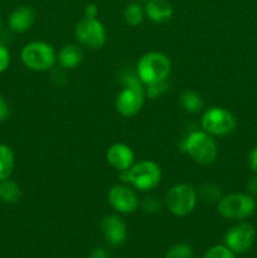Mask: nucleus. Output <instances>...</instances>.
I'll use <instances>...</instances> for the list:
<instances>
[{
	"instance_id": "nucleus-18",
	"label": "nucleus",
	"mask_w": 257,
	"mask_h": 258,
	"mask_svg": "<svg viewBox=\"0 0 257 258\" xmlns=\"http://www.w3.org/2000/svg\"><path fill=\"white\" fill-rule=\"evenodd\" d=\"M20 197H22V189L15 181L9 180V179L0 181V199L4 203H17Z\"/></svg>"
},
{
	"instance_id": "nucleus-1",
	"label": "nucleus",
	"mask_w": 257,
	"mask_h": 258,
	"mask_svg": "<svg viewBox=\"0 0 257 258\" xmlns=\"http://www.w3.org/2000/svg\"><path fill=\"white\" fill-rule=\"evenodd\" d=\"M121 180L130 184L139 191H150L161 181V169L155 161L143 160L134 164L127 170L120 171Z\"/></svg>"
},
{
	"instance_id": "nucleus-19",
	"label": "nucleus",
	"mask_w": 257,
	"mask_h": 258,
	"mask_svg": "<svg viewBox=\"0 0 257 258\" xmlns=\"http://www.w3.org/2000/svg\"><path fill=\"white\" fill-rule=\"evenodd\" d=\"M123 19L130 27H138L145 19V10L139 3H130L123 10Z\"/></svg>"
},
{
	"instance_id": "nucleus-15",
	"label": "nucleus",
	"mask_w": 257,
	"mask_h": 258,
	"mask_svg": "<svg viewBox=\"0 0 257 258\" xmlns=\"http://www.w3.org/2000/svg\"><path fill=\"white\" fill-rule=\"evenodd\" d=\"M144 10L145 17L156 24L169 22L174 14L173 5L169 0H148Z\"/></svg>"
},
{
	"instance_id": "nucleus-13",
	"label": "nucleus",
	"mask_w": 257,
	"mask_h": 258,
	"mask_svg": "<svg viewBox=\"0 0 257 258\" xmlns=\"http://www.w3.org/2000/svg\"><path fill=\"white\" fill-rule=\"evenodd\" d=\"M106 160L115 170L123 171L130 169L135 161L133 149L122 143L113 144L106 153Z\"/></svg>"
},
{
	"instance_id": "nucleus-10",
	"label": "nucleus",
	"mask_w": 257,
	"mask_h": 258,
	"mask_svg": "<svg viewBox=\"0 0 257 258\" xmlns=\"http://www.w3.org/2000/svg\"><path fill=\"white\" fill-rule=\"evenodd\" d=\"M256 239V231L249 223H239L232 227L224 236V244L234 254L246 253L252 248Z\"/></svg>"
},
{
	"instance_id": "nucleus-9",
	"label": "nucleus",
	"mask_w": 257,
	"mask_h": 258,
	"mask_svg": "<svg viewBox=\"0 0 257 258\" xmlns=\"http://www.w3.org/2000/svg\"><path fill=\"white\" fill-rule=\"evenodd\" d=\"M75 37L81 45L88 49H100L107 39L105 25L97 18L83 17L75 28Z\"/></svg>"
},
{
	"instance_id": "nucleus-8",
	"label": "nucleus",
	"mask_w": 257,
	"mask_h": 258,
	"mask_svg": "<svg viewBox=\"0 0 257 258\" xmlns=\"http://www.w3.org/2000/svg\"><path fill=\"white\" fill-rule=\"evenodd\" d=\"M203 131L212 136H226L237 127V120L232 112L223 107H212L203 113L201 120Z\"/></svg>"
},
{
	"instance_id": "nucleus-12",
	"label": "nucleus",
	"mask_w": 257,
	"mask_h": 258,
	"mask_svg": "<svg viewBox=\"0 0 257 258\" xmlns=\"http://www.w3.org/2000/svg\"><path fill=\"white\" fill-rule=\"evenodd\" d=\"M103 237L111 246H121L127 239V228L122 219L116 214L103 217L101 222Z\"/></svg>"
},
{
	"instance_id": "nucleus-20",
	"label": "nucleus",
	"mask_w": 257,
	"mask_h": 258,
	"mask_svg": "<svg viewBox=\"0 0 257 258\" xmlns=\"http://www.w3.org/2000/svg\"><path fill=\"white\" fill-rule=\"evenodd\" d=\"M179 102H180L181 107L185 111L191 113H196L198 111L202 110L203 107V101H202V97L194 91H184L180 95V98H179Z\"/></svg>"
},
{
	"instance_id": "nucleus-24",
	"label": "nucleus",
	"mask_w": 257,
	"mask_h": 258,
	"mask_svg": "<svg viewBox=\"0 0 257 258\" xmlns=\"http://www.w3.org/2000/svg\"><path fill=\"white\" fill-rule=\"evenodd\" d=\"M166 90H168V82L166 81L159 83H153V85H146L145 96H148L151 100H155L159 96L165 93Z\"/></svg>"
},
{
	"instance_id": "nucleus-7",
	"label": "nucleus",
	"mask_w": 257,
	"mask_h": 258,
	"mask_svg": "<svg viewBox=\"0 0 257 258\" xmlns=\"http://www.w3.org/2000/svg\"><path fill=\"white\" fill-rule=\"evenodd\" d=\"M165 202L169 212L173 216L186 217L196 209L198 193L190 184H176L168 191Z\"/></svg>"
},
{
	"instance_id": "nucleus-11",
	"label": "nucleus",
	"mask_w": 257,
	"mask_h": 258,
	"mask_svg": "<svg viewBox=\"0 0 257 258\" xmlns=\"http://www.w3.org/2000/svg\"><path fill=\"white\" fill-rule=\"evenodd\" d=\"M108 204L121 214H131L139 208L140 201L133 188L125 184L113 185L107 194Z\"/></svg>"
},
{
	"instance_id": "nucleus-22",
	"label": "nucleus",
	"mask_w": 257,
	"mask_h": 258,
	"mask_svg": "<svg viewBox=\"0 0 257 258\" xmlns=\"http://www.w3.org/2000/svg\"><path fill=\"white\" fill-rule=\"evenodd\" d=\"M165 258H193V248L186 243H176L168 249Z\"/></svg>"
},
{
	"instance_id": "nucleus-30",
	"label": "nucleus",
	"mask_w": 257,
	"mask_h": 258,
	"mask_svg": "<svg viewBox=\"0 0 257 258\" xmlns=\"http://www.w3.org/2000/svg\"><path fill=\"white\" fill-rule=\"evenodd\" d=\"M248 165H249V169H251L254 174H257V146L251 151V153H249Z\"/></svg>"
},
{
	"instance_id": "nucleus-6",
	"label": "nucleus",
	"mask_w": 257,
	"mask_h": 258,
	"mask_svg": "<svg viewBox=\"0 0 257 258\" xmlns=\"http://www.w3.org/2000/svg\"><path fill=\"white\" fill-rule=\"evenodd\" d=\"M22 62L28 70L45 72L54 66L57 60L54 48L45 42H32L24 45L20 53Z\"/></svg>"
},
{
	"instance_id": "nucleus-3",
	"label": "nucleus",
	"mask_w": 257,
	"mask_h": 258,
	"mask_svg": "<svg viewBox=\"0 0 257 258\" xmlns=\"http://www.w3.org/2000/svg\"><path fill=\"white\" fill-rule=\"evenodd\" d=\"M171 72V62L161 52L145 53L138 63V77L144 85L164 82Z\"/></svg>"
},
{
	"instance_id": "nucleus-28",
	"label": "nucleus",
	"mask_w": 257,
	"mask_h": 258,
	"mask_svg": "<svg viewBox=\"0 0 257 258\" xmlns=\"http://www.w3.org/2000/svg\"><path fill=\"white\" fill-rule=\"evenodd\" d=\"M88 258H110V253L102 247H97V248H93L90 252Z\"/></svg>"
},
{
	"instance_id": "nucleus-31",
	"label": "nucleus",
	"mask_w": 257,
	"mask_h": 258,
	"mask_svg": "<svg viewBox=\"0 0 257 258\" xmlns=\"http://www.w3.org/2000/svg\"><path fill=\"white\" fill-rule=\"evenodd\" d=\"M247 190L251 196H257V175L252 176L248 181H247Z\"/></svg>"
},
{
	"instance_id": "nucleus-4",
	"label": "nucleus",
	"mask_w": 257,
	"mask_h": 258,
	"mask_svg": "<svg viewBox=\"0 0 257 258\" xmlns=\"http://www.w3.org/2000/svg\"><path fill=\"white\" fill-rule=\"evenodd\" d=\"M184 150L201 165H209L213 163L218 154V148L213 136L206 131H194L184 143Z\"/></svg>"
},
{
	"instance_id": "nucleus-16",
	"label": "nucleus",
	"mask_w": 257,
	"mask_h": 258,
	"mask_svg": "<svg viewBox=\"0 0 257 258\" xmlns=\"http://www.w3.org/2000/svg\"><path fill=\"white\" fill-rule=\"evenodd\" d=\"M58 63L65 70H73L81 64L83 59V52L78 45L67 44L58 52Z\"/></svg>"
},
{
	"instance_id": "nucleus-2",
	"label": "nucleus",
	"mask_w": 257,
	"mask_h": 258,
	"mask_svg": "<svg viewBox=\"0 0 257 258\" xmlns=\"http://www.w3.org/2000/svg\"><path fill=\"white\" fill-rule=\"evenodd\" d=\"M123 88L118 92L115 100V107L123 117H134L143 108L145 102V88L140 78L127 76L122 80Z\"/></svg>"
},
{
	"instance_id": "nucleus-5",
	"label": "nucleus",
	"mask_w": 257,
	"mask_h": 258,
	"mask_svg": "<svg viewBox=\"0 0 257 258\" xmlns=\"http://www.w3.org/2000/svg\"><path fill=\"white\" fill-rule=\"evenodd\" d=\"M256 209V202L251 194L232 193L221 197L217 203V211L219 216L226 219L242 221L253 214Z\"/></svg>"
},
{
	"instance_id": "nucleus-21",
	"label": "nucleus",
	"mask_w": 257,
	"mask_h": 258,
	"mask_svg": "<svg viewBox=\"0 0 257 258\" xmlns=\"http://www.w3.org/2000/svg\"><path fill=\"white\" fill-rule=\"evenodd\" d=\"M198 197L201 198V201H203L204 203H218V201L221 199V190H219L218 186L213 183H206L203 185H201L199 190L197 191Z\"/></svg>"
},
{
	"instance_id": "nucleus-17",
	"label": "nucleus",
	"mask_w": 257,
	"mask_h": 258,
	"mask_svg": "<svg viewBox=\"0 0 257 258\" xmlns=\"http://www.w3.org/2000/svg\"><path fill=\"white\" fill-rule=\"evenodd\" d=\"M14 153L5 144H0V181L9 179L14 170Z\"/></svg>"
},
{
	"instance_id": "nucleus-29",
	"label": "nucleus",
	"mask_w": 257,
	"mask_h": 258,
	"mask_svg": "<svg viewBox=\"0 0 257 258\" xmlns=\"http://www.w3.org/2000/svg\"><path fill=\"white\" fill-rule=\"evenodd\" d=\"M83 13H85L86 18H97V15H98L97 5L93 4V3H90V4L86 5L85 12Z\"/></svg>"
},
{
	"instance_id": "nucleus-25",
	"label": "nucleus",
	"mask_w": 257,
	"mask_h": 258,
	"mask_svg": "<svg viewBox=\"0 0 257 258\" xmlns=\"http://www.w3.org/2000/svg\"><path fill=\"white\" fill-rule=\"evenodd\" d=\"M10 64V53L5 45L0 44V73L5 72Z\"/></svg>"
},
{
	"instance_id": "nucleus-32",
	"label": "nucleus",
	"mask_w": 257,
	"mask_h": 258,
	"mask_svg": "<svg viewBox=\"0 0 257 258\" xmlns=\"http://www.w3.org/2000/svg\"><path fill=\"white\" fill-rule=\"evenodd\" d=\"M0 29H2V15H0Z\"/></svg>"
},
{
	"instance_id": "nucleus-26",
	"label": "nucleus",
	"mask_w": 257,
	"mask_h": 258,
	"mask_svg": "<svg viewBox=\"0 0 257 258\" xmlns=\"http://www.w3.org/2000/svg\"><path fill=\"white\" fill-rule=\"evenodd\" d=\"M143 209L145 212H156L160 209V203L156 201V198H146L145 201L143 202Z\"/></svg>"
},
{
	"instance_id": "nucleus-14",
	"label": "nucleus",
	"mask_w": 257,
	"mask_h": 258,
	"mask_svg": "<svg viewBox=\"0 0 257 258\" xmlns=\"http://www.w3.org/2000/svg\"><path fill=\"white\" fill-rule=\"evenodd\" d=\"M35 10L29 5L15 8L9 17V28L14 33H25L34 25Z\"/></svg>"
},
{
	"instance_id": "nucleus-33",
	"label": "nucleus",
	"mask_w": 257,
	"mask_h": 258,
	"mask_svg": "<svg viewBox=\"0 0 257 258\" xmlns=\"http://www.w3.org/2000/svg\"><path fill=\"white\" fill-rule=\"evenodd\" d=\"M140 2H148V0H140Z\"/></svg>"
},
{
	"instance_id": "nucleus-27",
	"label": "nucleus",
	"mask_w": 257,
	"mask_h": 258,
	"mask_svg": "<svg viewBox=\"0 0 257 258\" xmlns=\"http://www.w3.org/2000/svg\"><path fill=\"white\" fill-rule=\"evenodd\" d=\"M9 115H10L9 105H8V102L5 101V98L0 95V122L8 120Z\"/></svg>"
},
{
	"instance_id": "nucleus-23",
	"label": "nucleus",
	"mask_w": 257,
	"mask_h": 258,
	"mask_svg": "<svg viewBox=\"0 0 257 258\" xmlns=\"http://www.w3.org/2000/svg\"><path fill=\"white\" fill-rule=\"evenodd\" d=\"M203 258H236V254L226 244H217L209 248Z\"/></svg>"
}]
</instances>
